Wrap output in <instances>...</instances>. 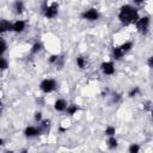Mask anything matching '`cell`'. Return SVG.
I'll return each mask as SVG.
<instances>
[{
	"label": "cell",
	"instance_id": "6da1fadb",
	"mask_svg": "<svg viewBox=\"0 0 153 153\" xmlns=\"http://www.w3.org/2000/svg\"><path fill=\"white\" fill-rule=\"evenodd\" d=\"M117 18L122 25L127 26V25L135 24L137 22V19L140 18L139 10H137V7H135L130 4H124L120 7Z\"/></svg>",
	"mask_w": 153,
	"mask_h": 153
},
{
	"label": "cell",
	"instance_id": "7a4b0ae2",
	"mask_svg": "<svg viewBox=\"0 0 153 153\" xmlns=\"http://www.w3.org/2000/svg\"><path fill=\"white\" fill-rule=\"evenodd\" d=\"M59 8H60V5L57 2H43L42 5V13L43 16L47 18V19H54L57 17L59 14Z\"/></svg>",
	"mask_w": 153,
	"mask_h": 153
},
{
	"label": "cell",
	"instance_id": "3957f363",
	"mask_svg": "<svg viewBox=\"0 0 153 153\" xmlns=\"http://www.w3.org/2000/svg\"><path fill=\"white\" fill-rule=\"evenodd\" d=\"M57 86H59L57 81L53 78H44L38 85L41 92H43L44 94H49V93L55 92L57 90Z\"/></svg>",
	"mask_w": 153,
	"mask_h": 153
},
{
	"label": "cell",
	"instance_id": "277c9868",
	"mask_svg": "<svg viewBox=\"0 0 153 153\" xmlns=\"http://www.w3.org/2000/svg\"><path fill=\"white\" fill-rule=\"evenodd\" d=\"M135 26H136V30H137L141 35L146 36V35L148 33V31H149L151 17H149V16H142V17H140V18L137 19V22L135 23Z\"/></svg>",
	"mask_w": 153,
	"mask_h": 153
},
{
	"label": "cell",
	"instance_id": "5b68a950",
	"mask_svg": "<svg viewBox=\"0 0 153 153\" xmlns=\"http://www.w3.org/2000/svg\"><path fill=\"white\" fill-rule=\"evenodd\" d=\"M80 17L84 20H87V22H97L100 18V13L96 7H90V8L84 10L81 12Z\"/></svg>",
	"mask_w": 153,
	"mask_h": 153
},
{
	"label": "cell",
	"instance_id": "8992f818",
	"mask_svg": "<svg viewBox=\"0 0 153 153\" xmlns=\"http://www.w3.org/2000/svg\"><path fill=\"white\" fill-rule=\"evenodd\" d=\"M99 67H100V72H102L104 75H108V76L114 75L115 72H116L115 62H114L112 60H110V61H103Z\"/></svg>",
	"mask_w": 153,
	"mask_h": 153
},
{
	"label": "cell",
	"instance_id": "52a82bcc",
	"mask_svg": "<svg viewBox=\"0 0 153 153\" xmlns=\"http://www.w3.org/2000/svg\"><path fill=\"white\" fill-rule=\"evenodd\" d=\"M23 134L26 139H35V137L39 136L42 134V131H41L39 127H37V126H26L24 128Z\"/></svg>",
	"mask_w": 153,
	"mask_h": 153
},
{
	"label": "cell",
	"instance_id": "ba28073f",
	"mask_svg": "<svg viewBox=\"0 0 153 153\" xmlns=\"http://www.w3.org/2000/svg\"><path fill=\"white\" fill-rule=\"evenodd\" d=\"M26 29V22L23 19H17L12 22V32L14 33H22Z\"/></svg>",
	"mask_w": 153,
	"mask_h": 153
},
{
	"label": "cell",
	"instance_id": "9c48e42d",
	"mask_svg": "<svg viewBox=\"0 0 153 153\" xmlns=\"http://www.w3.org/2000/svg\"><path fill=\"white\" fill-rule=\"evenodd\" d=\"M68 106V102L65 98H57L54 102V110L57 112H65Z\"/></svg>",
	"mask_w": 153,
	"mask_h": 153
},
{
	"label": "cell",
	"instance_id": "30bf717a",
	"mask_svg": "<svg viewBox=\"0 0 153 153\" xmlns=\"http://www.w3.org/2000/svg\"><path fill=\"white\" fill-rule=\"evenodd\" d=\"M12 32V22L8 19H0V35Z\"/></svg>",
	"mask_w": 153,
	"mask_h": 153
},
{
	"label": "cell",
	"instance_id": "8fae6325",
	"mask_svg": "<svg viewBox=\"0 0 153 153\" xmlns=\"http://www.w3.org/2000/svg\"><path fill=\"white\" fill-rule=\"evenodd\" d=\"M75 65L79 69H86L87 66H88V59L84 55H79L75 59Z\"/></svg>",
	"mask_w": 153,
	"mask_h": 153
},
{
	"label": "cell",
	"instance_id": "7c38bea8",
	"mask_svg": "<svg viewBox=\"0 0 153 153\" xmlns=\"http://www.w3.org/2000/svg\"><path fill=\"white\" fill-rule=\"evenodd\" d=\"M48 63L54 65V66H62L63 65V57L57 55V54H51L48 57Z\"/></svg>",
	"mask_w": 153,
	"mask_h": 153
},
{
	"label": "cell",
	"instance_id": "4fadbf2b",
	"mask_svg": "<svg viewBox=\"0 0 153 153\" xmlns=\"http://www.w3.org/2000/svg\"><path fill=\"white\" fill-rule=\"evenodd\" d=\"M79 111H80V106L78 104H75V103H71V104H68V106H67L65 112H66L67 116L72 117V116L76 115V112H79Z\"/></svg>",
	"mask_w": 153,
	"mask_h": 153
},
{
	"label": "cell",
	"instance_id": "5bb4252c",
	"mask_svg": "<svg viewBox=\"0 0 153 153\" xmlns=\"http://www.w3.org/2000/svg\"><path fill=\"white\" fill-rule=\"evenodd\" d=\"M118 48H120L121 51L126 55L127 53H129V51L134 48V42H133V41H126V42H123L122 44H120Z\"/></svg>",
	"mask_w": 153,
	"mask_h": 153
},
{
	"label": "cell",
	"instance_id": "9a60e30c",
	"mask_svg": "<svg viewBox=\"0 0 153 153\" xmlns=\"http://www.w3.org/2000/svg\"><path fill=\"white\" fill-rule=\"evenodd\" d=\"M106 146H108V148L111 149V151L117 149V148H118V140H117V137H116V136H109V137L106 139Z\"/></svg>",
	"mask_w": 153,
	"mask_h": 153
},
{
	"label": "cell",
	"instance_id": "2e32d148",
	"mask_svg": "<svg viewBox=\"0 0 153 153\" xmlns=\"http://www.w3.org/2000/svg\"><path fill=\"white\" fill-rule=\"evenodd\" d=\"M43 48H44L43 43L37 41V42H35V43L31 45V48H30V54H31V55H37V54H39V53L43 50Z\"/></svg>",
	"mask_w": 153,
	"mask_h": 153
},
{
	"label": "cell",
	"instance_id": "e0dca14e",
	"mask_svg": "<svg viewBox=\"0 0 153 153\" xmlns=\"http://www.w3.org/2000/svg\"><path fill=\"white\" fill-rule=\"evenodd\" d=\"M123 56H124V54L121 51V49L118 48V45L112 47V49H111V57H112V60L118 61V60H121Z\"/></svg>",
	"mask_w": 153,
	"mask_h": 153
},
{
	"label": "cell",
	"instance_id": "ac0fdd59",
	"mask_svg": "<svg viewBox=\"0 0 153 153\" xmlns=\"http://www.w3.org/2000/svg\"><path fill=\"white\" fill-rule=\"evenodd\" d=\"M13 10H14V13L16 14H22L24 11H25V4L23 1H14L13 2Z\"/></svg>",
	"mask_w": 153,
	"mask_h": 153
},
{
	"label": "cell",
	"instance_id": "d6986e66",
	"mask_svg": "<svg viewBox=\"0 0 153 153\" xmlns=\"http://www.w3.org/2000/svg\"><path fill=\"white\" fill-rule=\"evenodd\" d=\"M140 93H141V88H140L139 86H133V87L128 91V97H129V98H134V97H137Z\"/></svg>",
	"mask_w": 153,
	"mask_h": 153
},
{
	"label": "cell",
	"instance_id": "ffe728a7",
	"mask_svg": "<svg viewBox=\"0 0 153 153\" xmlns=\"http://www.w3.org/2000/svg\"><path fill=\"white\" fill-rule=\"evenodd\" d=\"M104 135L105 136H116V128L114 127V126H111V124H109V126H106L105 127V130H104Z\"/></svg>",
	"mask_w": 153,
	"mask_h": 153
},
{
	"label": "cell",
	"instance_id": "44dd1931",
	"mask_svg": "<svg viewBox=\"0 0 153 153\" xmlns=\"http://www.w3.org/2000/svg\"><path fill=\"white\" fill-rule=\"evenodd\" d=\"M140 151H141V146L136 142L130 143L128 147V153H140Z\"/></svg>",
	"mask_w": 153,
	"mask_h": 153
},
{
	"label": "cell",
	"instance_id": "7402d4cb",
	"mask_svg": "<svg viewBox=\"0 0 153 153\" xmlns=\"http://www.w3.org/2000/svg\"><path fill=\"white\" fill-rule=\"evenodd\" d=\"M7 48H8L7 42L2 37H0V56H4V54L7 51Z\"/></svg>",
	"mask_w": 153,
	"mask_h": 153
},
{
	"label": "cell",
	"instance_id": "603a6c76",
	"mask_svg": "<svg viewBox=\"0 0 153 153\" xmlns=\"http://www.w3.org/2000/svg\"><path fill=\"white\" fill-rule=\"evenodd\" d=\"M8 68V60L5 56H0V71H6Z\"/></svg>",
	"mask_w": 153,
	"mask_h": 153
},
{
	"label": "cell",
	"instance_id": "cb8c5ba5",
	"mask_svg": "<svg viewBox=\"0 0 153 153\" xmlns=\"http://www.w3.org/2000/svg\"><path fill=\"white\" fill-rule=\"evenodd\" d=\"M33 120H35V122L41 123L42 120H43V114H42V111H36V112L33 114Z\"/></svg>",
	"mask_w": 153,
	"mask_h": 153
},
{
	"label": "cell",
	"instance_id": "d4e9b609",
	"mask_svg": "<svg viewBox=\"0 0 153 153\" xmlns=\"http://www.w3.org/2000/svg\"><path fill=\"white\" fill-rule=\"evenodd\" d=\"M121 99H122V94H121V93H118V92H114V93H112V102H114L115 104H116V103H120Z\"/></svg>",
	"mask_w": 153,
	"mask_h": 153
},
{
	"label": "cell",
	"instance_id": "484cf974",
	"mask_svg": "<svg viewBox=\"0 0 153 153\" xmlns=\"http://www.w3.org/2000/svg\"><path fill=\"white\" fill-rule=\"evenodd\" d=\"M147 66L149 68L153 67V56H148V59H147Z\"/></svg>",
	"mask_w": 153,
	"mask_h": 153
},
{
	"label": "cell",
	"instance_id": "4316f807",
	"mask_svg": "<svg viewBox=\"0 0 153 153\" xmlns=\"http://www.w3.org/2000/svg\"><path fill=\"white\" fill-rule=\"evenodd\" d=\"M4 145H5V140L2 137H0V147H2Z\"/></svg>",
	"mask_w": 153,
	"mask_h": 153
},
{
	"label": "cell",
	"instance_id": "83f0119b",
	"mask_svg": "<svg viewBox=\"0 0 153 153\" xmlns=\"http://www.w3.org/2000/svg\"><path fill=\"white\" fill-rule=\"evenodd\" d=\"M20 153H29V151H27L26 148H24V149H22V151H20Z\"/></svg>",
	"mask_w": 153,
	"mask_h": 153
},
{
	"label": "cell",
	"instance_id": "f1b7e54d",
	"mask_svg": "<svg viewBox=\"0 0 153 153\" xmlns=\"http://www.w3.org/2000/svg\"><path fill=\"white\" fill-rule=\"evenodd\" d=\"M5 153H14L12 149H7V151H5Z\"/></svg>",
	"mask_w": 153,
	"mask_h": 153
}]
</instances>
